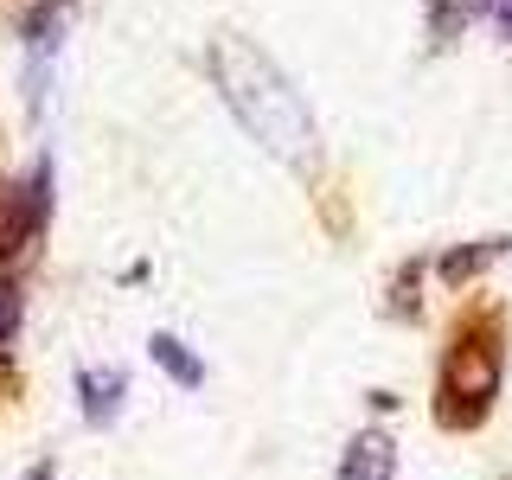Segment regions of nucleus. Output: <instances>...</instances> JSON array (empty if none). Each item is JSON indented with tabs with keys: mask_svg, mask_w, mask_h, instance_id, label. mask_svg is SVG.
I'll use <instances>...</instances> for the list:
<instances>
[{
	"mask_svg": "<svg viewBox=\"0 0 512 480\" xmlns=\"http://www.w3.org/2000/svg\"><path fill=\"white\" fill-rule=\"evenodd\" d=\"M468 7H480V13H493L506 32H512V0H468Z\"/></svg>",
	"mask_w": 512,
	"mask_h": 480,
	"instance_id": "obj_8",
	"label": "nucleus"
},
{
	"mask_svg": "<svg viewBox=\"0 0 512 480\" xmlns=\"http://www.w3.org/2000/svg\"><path fill=\"white\" fill-rule=\"evenodd\" d=\"M493 256H506V237H487V244H474V250L442 256V276H448V282H461V276H474L480 263H493Z\"/></svg>",
	"mask_w": 512,
	"mask_h": 480,
	"instance_id": "obj_6",
	"label": "nucleus"
},
{
	"mask_svg": "<svg viewBox=\"0 0 512 480\" xmlns=\"http://www.w3.org/2000/svg\"><path fill=\"white\" fill-rule=\"evenodd\" d=\"M20 320H26V295H20V282H0V352L20 340Z\"/></svg>",
	"mask_w": 512,
	"mask_h": 480,
	"instance_id": "obj_7",
	"label": "nucleus"
},
{
	"mask_svg": "<svg viewBox=\"0 0 512 480\" xmlns=\"http://www.w3.org/2000/svg\"><path fill=\"white\" fill-rule=\"evenodd\" d=\"M340 480H397V442L384 429H359L340 455Z\"/></svg>",
	"mask_w": 512,
	"mask_h": 480,
	"instance_id": "obj_3",
	"label": "nucleus"
},
{
	"mask_svg": "<svg viewBox=\"0 0 512 480\" xmlns=\"http://www.w3.org/2000/svg\"><path fill=\"white\" fill-rule=\"evenodd\" d=\"M45 218H52V167H32L26 180L0 186V263H13V256L32 250V237L45 231Z\"/></svg>",
	"mask_w": 512,
	"mask_h": 480,
	"instance_id": "obj_2",
	"label": "nucleus"
},
{
	"mask_svg": "<svg viewBox=\"0 0 512 480\" xmlns=\"http://www.w3.org/2000/svg\"><path fill=\"white\" fill-rule=\"evenodd\" d=\"M148 352H154V365H160L173 384H186V391H199V384H205V365L186 352V340H173V333H154Z\"/></svg>",
	"mask_w": 512,
	"mask_h": 480,
	"instance_id": "obj_5",
	"label": "nucleus"
},
{
	"mask_svg": "<svg viewBox=\"0 0 512 480\" xmlns=\"http://www.w3.org/2000/svg\"><path fill=\"white\" fill-rule=\"evenodd\" d=\"M26 480H52V461H39V468H32Z\"/></svg>",
	"mask_w": 512,
	"mask_h": 480,
	"instance_id": "obj_9",
	"label": "nucleus"
},
{
	"mask_svg": "<svg viewBox=\"0 0 512 480\" xmlns=\"http://www.w3.org/2000/svg\"><path fill=\"white\" fill-rule=\"evenodd\" d=\"M122 372H109V365H84V372H77V397H84V416L96 429L103 423H116V410H122Z\"/></svg>",
	"mask_w": 512,
	"mask_h": 480,
	"instance_id": "obj_4",
	"label": "nucleus"
},
{
	"mask_svg": "<svg viewBox=\"0 0 512 480\" xmlns=\"http://www.w3.org/2000/svg\"><path fill=\"white\" fill-rule=\"evenodd\" d=\"M212 84L231 103V116L250 128V141H263L288 167H314L320 160V128L308 96L288 84V71L269 52H256L244 32H218L212 39Z\"/></svg>",
	"mask_w": 512,
	"mask_h": 480,
	"instance_id": "obj_1",
	"label": "nucleus"
}]
</instances>
